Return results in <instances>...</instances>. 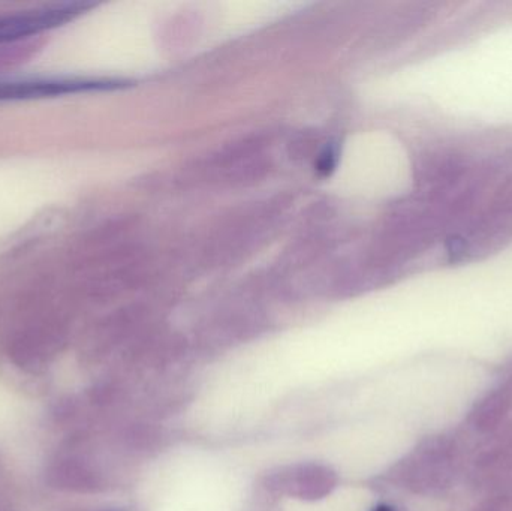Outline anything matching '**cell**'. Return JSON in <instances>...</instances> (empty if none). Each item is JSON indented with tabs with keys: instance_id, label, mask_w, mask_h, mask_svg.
I'll return each instance as SVG.
<instances>
[{
	"instance_id": "2",
	"label": "cell",
	"mask_w": 512,
	"mask_h": 511,
	"mask_svg": "<svg viewBox=\"0 0 512 511\" xmlns=\"http://www.w3.org/2000/svg\"><path fill=\"white\" fill-rule=\"evenodd\" d=\"M86 9L83 3L54 6L41 11L20 12L0 17V44L29 38L32 35L63 26Z\"/></svg>"
},
{
	"instance_id": "1",
	"label": "cell",
	"mask_w": 512,
	"mask_h": 511,
	"mask_svg": "<svg viewBox=\"0 0 512 511\" xmlns=\"http://www.w3.org/2000/svg\"><path fill=\"white\" fill-rule=\"evenodd\" d=\"M122 83L110 80H83V78H36V80H0V101L53 98L93 90L116 89Z\"/></svg>"
},
{
	"instance_id": "3",
	"label": "cell",
	"mask_w": 512,
	"mask_h": 511,
	"mask_svg": "<svg viewBox=\"0 0 512 511\" xmlns=\"http://www.w3.org/2000/svg\"><path fill=\"white\" fill-rule=\"evenodd\" d=\"M375 511H393V509H390V507L387 506H381L378 507V509H376Z\"/></svg>"
}]
</instances>
